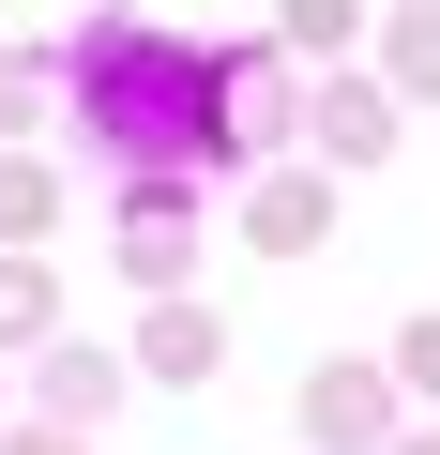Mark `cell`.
I'll list each match as a JSON object with an SVG mask.
<instances>
[{
	"instance_id": "obj_7",
	"label": "cell",
	"mask_w": 440,
	"mask_h": 455,
	"mask_svg": "<svg viewBox=\"0 0 440 455\" xmlns=\"http://www.w3.org/2000/svg\"><path fill=\"white\" fill-rule=\"evenodd\" d=\"M122 410V364L107 349H46V425H107Z\"/></svg>"
},
{
	"instance_id": "obj_5",
	"label": "cell",
	"mask_w": 440,
	"mask_h": 455,
	"mask_svg": "<svg viewBox=\"0 0 440 455\" xmlns=\"http://www.w3.org/2000/svg\"><path fill=\"white\" fill-rule=\"evenodd\" d=\"M304 137H319V167H380V152H395V92H380V76H334V92L304 107Z\"/></svg>"
},
{
	"instance_id": "obj_4",
	"label": "cell",
	"mask_w": 440,
	"mask_h": 455,
	"mask_svg": "<svg viewBox=\"0 0 440 455\" xmlns=\"http://www.w3.org/2000/svg\"><path fill=\"white\" fill-rule=\"evenodd\" d=\"M244 243H259V259H319V243H334V182H319V167L259 182V197H244Z\"/></svg>"
},
{
	"instance_id": "obj_1",
	"label": "cell",
	"mask_w": 440,
	"mask_h": 455,
	"mask_svg": "<svg viewBox=\"0 0 440 455\" xmlns=\"http://www.w3.org/2000/svg\"><path fill=\"white\" fill-rule=\"evenodd\" d=\"M61 92H76V122H92V152L137 167V182L228 167V92H212V46L167 31V16H137V0H107V16L61 46Z\"/></svg>"
},
{
	"instance_id": "obj_2",
	"label": "cell",
	"mask_w": 440,
	"mask_h": 455,
	"mask_svg": "<svg viewBox=\"0 0 440 455\" xmlns=\"http://www.w3.org/2000/svg\"><path fill=\"white\" fill-rule=\"evenodd\" d=\"M182 274H197V197H182V182H137V197H122V289L167 304Z\"/></svg>"
},
{
	"instance_id": "obj_14",
	"label": "cell",
	"mask_w": 440,
	"mask_h": 455,
	"mask_svg": "<svg viewBox=\"0 0 440 455\" xmlns=\"http://www.w3.org/2000/svg\"><path fill=\"white\" fill-rule=\"evenodd\" d=\"M16 455H92V440H76V425H31V440H16Z\"/></svg>"
},
{
	"instance_id": "obj_12",
	"label": "cell",
	"mask_w": 440,
	"mask_h": 455,
	"mask_svg": "<svg viewBox=\"0 0 440 455\" xmlns=\"http://www.w3.org/2000/svg\"><path fill=\"white\" fill-rule=\"evenodd\" d=\"M349 31H364V0H289V46H304V61H319V46H349Z\"/></svg>"
},
{
	"instance_id": "obj_9",
	"label": "cell",
	"mask_w": 440,
	"mask_h": 455,
	"mask_svg": "<svg viewBox=\"0 0 440 455\" xmlns=\"http://www.w3.org/2000/svg\"><path fill=\"white\" fill-rule=\"evenodd\" d=\"M46 212H61V167L0 152V243H46Z\"/></svg>"
},
{
	"instance_id": "obj_3",
	"label": "cell",
	"mask_w": 440,
	"mask_h": 455,
	"mask_svg": "<svg viewBox=\"0 0 440 455\" xmlns=\"http://www.w3.org/2000/svg\"><path fill=\"white\" fill-rule=\"evenodd\" d=\"M289 410H304L319 455H380V440H395V379H380V364H304Z\"/></svg>"
},
{
	"instance_id": "obj_13",
	"label": "cell",
	"mask_w": 440,
	"mask_h": 455,
	"mask_svg": "<svg viewBox=\"0 0 440 455\" xmlns=\"http://www.w3.org/2000/svg\"><path fill=\"white\" fill-rule=\"evenodd\" d=\"M395 395H440V304H425V319L395 334Z\"/></svg>"
},
{
	"instance_id": "obj_10",
	"label": "cell",
	"mask_w": 440,
	"mask_h": 455,
	"mask_svg": "<svg viewBox=\"0 0 440 455\" xmlns=\"http://www.w3.org/2000/svg\"><path fill=\"white\" fill-rule=\"evenodd\" d=\"M46 92H61V46H0V137H31Z\"/></svg>"
},
{
	"instance_id": "obj_6",
	"label": "cell",
	"mask_w": 440,
	"mask_h": 455,
	"mask_svg": "<svg viewBox=\"0 0 440 455\" xmlns=\"http://www.w3.org/2000/svg\"><path fill=\"white\" fill-rule=\"evenodd\" d=\"M137 364H152V379H212V364H228V319H212V304H182V289H167V304L137 319Z\"/></svg>"
},
{
	"instance_id": "obj_11",
	"label": "cell",
	"mask_w": 440,
	"mask_h": 455,
	"mask_svg": "<svg viewBox=\"0 0 440 455\" xmlns=\"http://www.w3.org/2000/svg\"><path fill=\"white\" fill-rule=\"evenodd\" d=\"M46 319H61V289H46V274H31V259H0V334H16V349H31V334H46Z\"/></svg>"
},
{
	"instance_id": "obj_8",
	"label": "cell",
	"mask_w": 440,
	"mask_h": 455,
	"mask_svg": "<svg viewBox=\"0 0 440 455\" xmlns=\"http://www.w3.org/2000/svg\"><path fill=\"white\" fill-rule=\"evenodd\" d=\"M395 107H440V0H410L395 16V76H380Z\"/></svg>"
},
{
	"instance_id": "obj_15",
	"label": "cell",
	"mask_w": 440,
	"mask_h": 455,
	"mask_svg": "<svg viewBox=\"0 0 440 455\" xmlns=\"http://www.w3.org/2000/svg\"><path fill=\"white\" fill-rule=\"evenodd\" d=\"M395 455H440V425H410V440H395Z\"/></svg>"
}]
</instances>
